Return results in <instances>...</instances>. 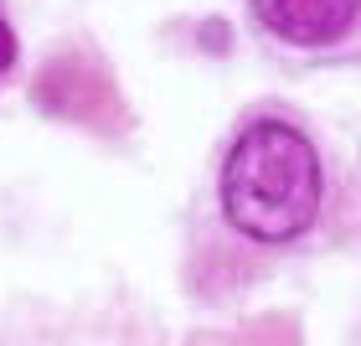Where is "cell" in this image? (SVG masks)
<instances>
[{
  "instance_id": "1",
  "label": "cell",
  "mask_w": 361,
  "mask_h": 346,
  "mask_svg": "<svg viewBox=\"0 0 361 346\" xmlns=\"http://www.w3.org/2000/svg\"><path fill=\"white\" fill-rule=\"evenodd\" d=\"M222 207L258 243L300 238L320 212V155L294 124L258 119L238 135L222 166Z\"/></svg>"
},
{
  "instance_id": "2",
  "label": "cell",
  "mask_w": 361,
  "mask_h": 346,
  "mask_svg": "<svg viewBox=\"0 0 361 346\" xmlns=\"http://www.w3.org/2000/svg\"><path fill=\"white\" fill-rule=\"evenodd\" d=\"M253 11L274 37L294 47H320V42H336L356 21L361 0H253Z\"/></svg>"
},
{
  "instance_id": "3",
  "label": "cell",
  "mask_w": 361,
  "mask_h": 346,
  "mask_svg": "<svg viewBox=\"0 0 361 346\" xmlns=\"http://www.w3.org/2000/svg\"><path fill=\"white\" fill-rule=\"evenodd\" d=\"M11 62H16V31H11L6 16H0V73H6Z\"/></svg>"
}]
</instances>
